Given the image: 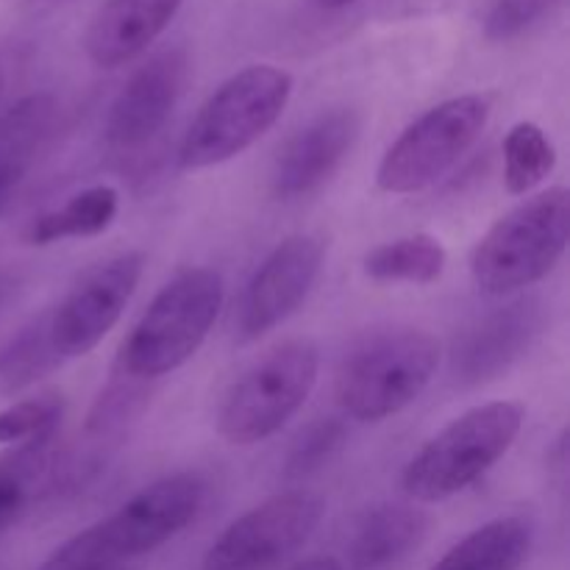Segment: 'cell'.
<instances>
[{
  "label": "cell",
  "mask_w": 570,
  "mask_h": 570,
  "mask_svg": "<svg viewBox=\"0 0 570 570\" xmlns=\"http://www.w3.org/2000/svg\"><path fill=\"white\" fill-rule=\"evenodd\" d=\"M562 0H493L482 31L490 42H512L546 20Z\"/></svg>",
  "instance_id": "obj_27"
},
{
  "label": "cell",
  "mask_w": 570,
  "mask_h": 570,
  "mask_svg": "<svg viewBox=\"0 0 570 570\" xmlns=\"http://www.w3.org/2000/svg\"><path fill=\"white\" fill-rule=\"evenodd\" d=\"M50 443L17 445L0 456V534L20 521L22 512L48 476Z\"/></svg>",
  "instance_id": "obj_23"
},
{
  "label": "cell",
  "mask_w": 570,
  "mask_h": 570,
  "mask_svg": "<svg viewBox=\"0 0 570 570\" xmlns=\"http://www.w3.org/2000/svg\"><path fill=\"white\" fill-rule=\"evenodd\" d=\"M117 209H120V195L115 187L109 184L87 187L72 195L67 204L33 217L26 228V243L45 248L61 239L98 237L115 223Z\"/></svg>",
  "instance_id": "obj_19"
},
{
  "label": "cell",
  "mask_w": 570,
  "mask_h": 570,
  "mask_svg": "<svg viewBox=\"0 0 570 570\" xmlns=\"http://www.w3.org/2000/svg\"><path fill=\"white\" fill-rule=\"evenodd\" d=\"M145 273V254L111 256L78 278L76 287L48 312L50 337L61 360H78L117 326Z\"/></svg>",
  "instance_id": "obj_9"
},
{
  "label": "cell",
  "mask_w": 570,
  "mask_h": 570,
  "mask_svg": "<svg viewBox=\"0 0 570 570\" xmlns=\"http://www.w3.org/2000/svg\"><path fill=\"white\" fill-rule=\"evenodd\" d=\"M326 245L315 234L282 239L254 271L237 309L239 343L265 337L301 309L323 271Z\"/></svg>",
  "instance_id": "obj_10"
},
{
  "label": "cell",
  "mask_w": 570,
  "mask_h": 570,
  "mask_svg": "<svg viewBox=\"0 0 570 570\" xmlns=\"http://www.w3.org/2000/svg\"><path fill=\"white\" fill-rule=\"evenodd\" d=\"M293 570H345L337 557H309V560L298 562Z\"/></svg>",
  "instance_id": "obj_28"
},
{
  "label": "cell",
  "mask_w": 570,
  "mask_h": 570,
  "mask_svg": "<svg viewBox=\"0 0 570 570\" xmlns=\"http://www.w3.org/2000/svg\"><path fill=\"white\" fill-rule=\"evenodd\" d=\"M184 0H104L83 33L89 61L104 70L128 65L161 37Z\"/></svg>",
  "instance_id": "obj_15"
},
{
  "label": "cell",
  "mask_w": 570,
  "mask_h": 570,
  "mask_svg": "<svg viewBox=\"0 0 570 570\" xmlns=\"http://www.w3.org/2000/svg\"><path fill=\"white\" fill-rule=\"evenodd\" d=\"M488 120L484 95H460L426 109L384 150L376 170L379 189L412 195L432 187L476 145Z\"/></svg>",
  "instance_id": "obj_7"
},
{
  "label": "cell",
  "mask_w": 570,
  "mask_h": 570,
  "mask_svg": "<svg viewBox=\"0 0 570 570\" xmlns=\"http://www.w3.org/2000/svg\"><path fill=\"white\" fill-rule=\"evenodd\" d=\"M557 150L549 134L532 120L515 122L504 137V184L512 195H527L551 176Z\"/></svg>",
  "instance_id": "obj_22"
},
{
  "label": "cell",
  "mask_w": 570,
  "mask_h": 570,
  "mask_svg": "<svg viewBox=\"0 0 570 570\" xmlns=\"http://www.w3.org/2000/svg\"><path fill=\"white\" fill-rule=\"evenodd\" d=\"M189 59L184 48H165L145 59L115 95L106 115V142L117 150L148 145L165 128L187 87Z\"/></svg>",
  "instance_id": "obj_13"
},
{
  "label": "cell",
  "mask_w": 570,
  "mask_h": 570,
  "mask_svg": "<svg viewBox=\"0 0 570 570\" xmlns=\"http://www.w3.org/2000/svg\"><path fill=\"white\" fill-rule=\"evenodd\" d=\"M546 328V306L518 298L476 317L451 345V376L462 387H479L504 376L523 360Z\"/></svg>",
  "instance_id": "obj_12"
},
{
  "label": "cell",
  "mask_w": 570,
  "mask_h": 570,
  "mask_svg": "<svg viewBox=\"0 0 570 570\" xmlns=\"http://www.w3.org/2000/svg\"><path fill=\"white\" fill-rule=\"evenodd\" d=\"M6 87V67H3V48H0V95H3Z\"/></svg>",
  "instance_id": "obj_30"
},
{
  "label": "cell",
  "mask_w": 570,
  "mask_h": 570,
  "mask_svg": "<svg viewBox=\"0 0 570 570\" xmlns=\"http://www.w3.org/2000/svg\"><path fill=\"white\" fill-rule=\"evenodd\" d=\"M532 540L534 529L527 518H493L451 546L429 570H521L532 551Z\"/></svg>",
  "instance_id": "obj_18"
},
{
  "label": "cell",
  "mask_w": 570,
  "mask_h": 570,
  "mask_svg": "<svg viewBox=\"0 0 570 570\" xmlns=\"http://www.w3.org/2000/svg\"><path fill=\"white\" fill-rule=\"evenodd\" d=\"M345 438H348V429L340 417H317L295 438L287 462H284V476L306 479L326 468L340 454Z\"/></svg>",
  "instance_id": "obj_25"
},
{
  "label": "cell",
  "mask_w": 570,
  "mask_h": 570,
  "mask_svg": "<svg viewBox=\"0 0 570 570\" xmlns=\"http://www.w3.org/2000/svg\"><path fill=\"white\" fill-rule=\"evenodd\" d=\"M56 117L59 104L45 92L28 95L0 111V212L53 137Z\"/></svg>",
  "instance_id": "obj_17"
},
{
  "label": "cell",
  "mask_w": 570,
  "mask_h": 570,
  "mask_svg": "<svg viewBox=\"0 0 570 570\" xmlns=\"http://www.w3.org/2000/svg\"><path fill=\"white\" fill-rule=\"evenodd\" d=\"M527 410L518 401H490L440 429L406 462L401 488L421 504H438L476 484L518 440Z\"/></svg>",
  "instance_id": "obj_3"
},
{
  "label": "cell",
  "mask_w": 570,
  "mask_h": 570,
  "mask_svg": "<svg viewBox=\"0 0 570 570\" xmlns=\"http://www.w3.org/2000/svg\"><path fill=\"white\" fill-rule=\"evenodd\" d=\"M449 265L445 245L432 234H410V237L390 239L376 245L362 259L367 278L382 284H432L443 276Z\"/></svg>",
  "instance_id": "obj_20"
},
{
  "label": "cell",
  "mask_w": 570,
  "mask_h": 570,
  "mask_svg": "<svg viewBox=\"0 0 570 570\" xmlns=\"http://www.w3.org/2000/svg\"><path fill=\"white\" fill-rule=\"evenodd\" d=\"M223 306V278L189 267L156 293L120 348L122 376L150 382L187 365L209 337Z\"/></svg>",
  "instance_id": "obj_2"
},
{
  "label": "cell",
  "mask_w": 570,
  "mask_h": 570,
  "mask_svg": "<svg viewBox=\"0 0 570 570\" xmlns=\"http://www.w3.org/2000/svg\"><path fill=\"white\" fill-rule=\"evenodd\" d=\"M61 415H65V404L56 393L17 401L0 410V445L17 449L28 443H53Z\"/></svg>",
  "instance_id": "obj_24"
},
{
  "label": "cell",
  "mask_w": 570,
  "mask_h": 570,
  "mask_svg": "<svg viewBox=\"0 0 570 570\" xmlns=\"http://www.w3.org/2000/svg\"><path fill=\"white\" fill-rule=\"evenodd\" d=\"M429 534V515L410 504H376L360 518L348 543L351 570H393Z\"/></svg>",
  "instance_id": "obj_16"
},
{
  "label": "cell",
  "mask_w": 570,
  "mask_h": 570,
  "mask_svg": "<svg viewBox=\"0 0 570 570\" xmlns=\"http://www.w3.org/2000/svg\"><path fill=\"white\" fill-rule=\"evenodd\" d=\"M312 3L323 11H340V9H348V6L360 3V0H312Z\"/></svg>",
  "instance_id": "obj_29"
},
{
  "label": "cell",
  "mask_w": 570,
  "mask_h": 570,
  "mask_svg": "<svg viewBox=\"0 0 570 570\" xmlns=\"http://www.w3.org/2000/svg\"><path fill=\"white\" fill-rule=\"evenodd\" d=\"M206 482L198 473H173L150 482L98 523L106 543L126 562L170 543L198 518Z\"/></svg>",
  "instance_id": "obj_11"
},
{
  "label": "cell",
  "mask_w": 570,
  "mask_h": 570,
  "mask_svg": "<svg viewBox=\"0 0 570 570\" xmlns=\"http://www.w3.org/2000/svg\"><path fill=\"white\" fill-rule=\"evenodd\" d=\"M126 566L128 562L106 543L98 523H95V527L83 529L76 538L61 543L39 566V570H126Z\"/></svg>",
  "instance_id": "obj_26"
},
{
  "label": "cell",
  "mask_w": 570,
  "mask_h": 570,
  "mask_svg": "<svg viewBox=\"0 0 570 570\" xmlns=\"http://www.w3.org/2000/svg\"><path fill=\"white\" fill-rule=\"evenodd\" d=\"M323 521V501L287 490L239 515L209 546L204 570H271L304 549Z\"/></svg>",
  "instance_id": "obj_8"
},
{
  "label": "cell",
  "mask_w": 570,
  "mask_h": 570,
  "mask_svg": "<svg viewBox=\"0 0 570 570\" xmlns=\"http://www.w3.org/2000/svg\"><path fill=\"white\" fill-rule=\"evenodd\" d=\"M61 356L50 337L48 312L11 334L0 348V384L6 390H22L39 379L50 376L56 367H61Z\"/></svg>",
  "instance_id": "obj_21"
},
{
  "label": "cell",
  "mask_w": 570,
  "mask_h": 570,
  "mask_svg": "<svg viewBox=\"0 0 570 570\" xmlns=\"http://www.w3.org/2000/svg\"><path fill=\"white\" fill-rule=\"evenodd\" d=\"M570 193L551 187L527 198L488 228L471 254V273L484 295H512L543 282L566 256Z\"/></svg>",
  "instance_id": "obj_5"
},
{
  "label": "cell",
  "mask_w": 570,
  "mask_h": 570,
  "mask_svg": "<svg viewBox=\"0 0 570 570\" xmlns=\"http://www.w3.org/2000/svg\"><path fill=\"white\" fill-rule=\"evenodd\" d=\"M293 76L282 67L250 65L206 98L178 145L181 170H206L245 154L265 137L293 98Z\"/></svg>",
  "instance_id": "obj_4"
},
{
  "label": "cell",
  "mask_w": 570,
  "mask_h": 570,
  "mask_svg": "<svg viewBox=\"0 0 570 570\" xmlns=\"http://www.w3.org/2000/svg\"><path fill=\"white\" fill-rule=\"evenodd\" d=\"M440 365V340L423 328H384L345 354L334 382L340 410L362 423L399 415L421 399Z\"/></svg>",
  "instance_id": "obj_1"
},
{
  "label": "cell",
  "mask_w": 570,
  "mask_h": 570,
  "mask_svg": "<svg viewBox=\"0 0 570 570\" xmlns=\"http://www.w3.org/2000/svg\"><path fill=\"white\" fill-rule=\"evenodd\" d=\"M321 351L312 340H287L256 360L223 399L217 432L228 445H256L273 438L312 395Z\"/></svg>",
  "instance_id": "obj_6"
},
{
  "label": "cell",
  "mask_w": 570,
  "mask_h": 570,
  "mask_svg": "<svg viewBox=\"0 0 570 570\" xmlns=\"http://www.w3.org/2000/svg\"><path fill=\"white\" fill-rule=\"evenodd\" d=\"M360 131L362 115L354 106H332L312 117L278 150L271 173L273 195L298 200L317 193L354 150Z\"/></svg>",
  "instance_id": "obj_14"
}]
</instances>
